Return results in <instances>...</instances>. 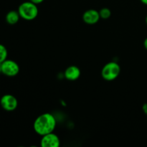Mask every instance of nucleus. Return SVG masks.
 Segmentation results:
<instances>
[{
	"label": "nucleus",
	"mask_w": 147,
	"mask_h": 147,
	"mask_svg": "<svg viewBox=\"0 0 147 147\" xmlns=\"http://www.w3.org/2000/svg\"><path fill=\"white\" fill-rule=\"evenodd\" d=\"M1 73L8 77H14L20 73V66L17 62L7 59L1 64Z\"/></svg>",
	"instance_id": "obj_4"
},
{
	"label": "nucleus",
	"mask_w": 147,
	"mask_h": 147,
	"mask_svg": "<svg viewBox=\"0 0 147 147\" xmlns=\"http://www.w3.org/2000/svg\"><path fill=\"white\" fill-rule=\"evenodd\" d=\"M121 73V66L116 62L106 63L101 70L102 78L107 81H112L117 78Z\"/></svg>",
	"instance_id": "obj_3"
},
{
	"label": "nucleus",
	"mask_w": 147,
	"mask_h": 147,
	"mask_svg": "<svg viewBox=\"0 0 147 147\" xmlns=\"http://www.w3.org/2000/svg\"><path fill=\"white\" fill-rule=\"evenodd\" d=\"M40 145L42 147H59L60 140L58 136L53 132L42 136Z\"/></svg>",
	"instance_id": "obj_6"
},
{
	"label": "nucleus",
	"mask_w": 147,
	"mask_h": 147,
	"mask_svg": "<svg viewBox=\"0 0 147 147\" xmlns=\"http://www.w3.org/2000/svg\"><path fill=\"white\" fill-rule=\"evenodd\" d=\"M37 4L32 2L30 0L22 2L18 7V12L20 17L24 20L30 21L33 20L37 17L39 13Z\"/></svg>",
	"instance_id": "obj_2"
},
{
	"label": "nucleus",
	"mask_w": 147,
	"mask_h": 147,
	"mask_svg": "<svg viewBox=\"0 0 147 147\" xmlns=\"http://www.w3.org/2000/svg\"><path fill=\"white\" fill-rule=\"evenodd\" d=\"M1 63H0V73H1Z\"/></svg>",
	"instance_id": "obj_16"
},
{
	"label": "nucleus",
	"mask_w": 147,
	"mask_h": 147,
	"mask_svg": "<svg viewBox=\"0 0 147 147\" xmlns=\"http://www.w3.org/2000/svg\"><path fill=\"white\" fill-rule=\"evenodd\" d=\"M146 24H147V15H146Z\"/></svg>",
	"instance_id": "obj_17"
},
{
	"label": "nucleus",
	"mask_w": 147,
	"mask_h": 147,
	"mask_svg": "<svg viewBox=\"0 0 147 147\" xmlns=\"http://www.w3.org/2000/svg\"><path fill=\"white\" fill-rule=\"evenodd\" d=\"M143 110H144V111L145 112V113L147 114V104H145L144 106Z\"/></svg>",
	"instance_id": "obj_14"
},
{
	"label": "nucleus",
	"mask_w": 147,
	"mask_h": 147,
	"mask_svg": "<svg viewBox=\"0 0 147 147\" xmlns=\"http://www.w3.org/2000/svg\"><path fill=\"white\" fill-rule=\"evenodd\" d=\"M57 125L55 118L50 113H45L36 118L33 123L34 131L40 136H44L54 131Z\"/></svg>",
	"instance_id": "obj_1"
},
{
	"label": "nucleus",
	"mask_w": 147,
	"mask_h": 147,
	"mask_svg": "<svg viewBox=\"0 0 147 147\" xmlns=\"http://www.w3.org/2000/svg\"><path fill=\"white\" fill-rule=\"evenodd\" d=\"M100 19L99 11L93 9H88L83 13V20L85 23L88 24H95L99 21Z\"/></svg>",
	"instance_id": "obj_7"
},
{
	"label": "nucleus",
	"mask_w": 147,
	"mask_h": 147,
	"mask_svg": "<svg viewBox=\"0 0 147 147\" xmlns=\"http://www.w3.org/2000/svg\"><path fill=\"white\" fill-rule=\"evenodd\" d=\"M20 18V15L19 14L18 11H14V10H11L9 11L7 14H6L5 17V20L7 22V23H8L9 24H17L19 22Z\"/></svg>",
	"instance_id": "obj_9"
},
{
	"label": "nucleus",
	"mask_w": 147,
	"mask_h": 147,
	"mask_svg": "<svg viewBox=\"0 0 147 147\" xmlns=\"http://www.w3.org/2000/svg\"><path fill=\"white\" fill-rule=\"evenodd\" d=\"M140 1L142 4H145V5H147V0H140Z\"/></svg>",
	"instance_id": "obj_15"
},
{
	"label": "nucleus",
	"mask_w": 147,
	"mask_h": 147,
	"mask_svg": "<svg viewBox=\"0 0 147 147\" xmlns=\"http://www.w3.org/2000/svg\"><path fill=\"white\" fill-rule=\"evenodd\" d=\"M0 105L4 110L13 111L18 106V100L13 95L5 94L0 99Z\"/></svg>",
	"instance_id": "obj_5"
},
{
	"label": "nucleus",
	"mask_w": 147,
	"mask_h": 147,
	"mask_svg": "<svg viewBox=\"0 0 147 147\" xmlns=\"http://www.w3.org/2000/svg\"><path fill=\"white\" fill-rule=\"evenodd\" d=\"M30 1H32V2L34 3V4H41L42 2H43L44 0H30Z\"/></svg>",
	"instance_id": "obj_12"
},
{
	"label": "nucleus",
	"mask_w": 147,
	"mask_h": 147,
	"mask_svg": "<svg viewBox=\"0 0 147 147\" xmlns=\"http://www.w3.org/2000/svg\"><path fill=\"white\" fill-rule=\"evenodd\" d=\"M81 71L80 68L76 65H70L65 69L64 72V76L67 80L74 81L80 78Z\"/></svg>",
	"instance_id": "obj_8"
},
{
	"label": "nucleus",
	"mask_w": 147,
	"mask_h": 147,
	"mask_svg": "<svg viewBox=\"0 0 147 147\" xmlns=\"http://www.w3.org/2000/svg\"><path fill=\"white\" fill-rule=\"evenodd\" d=\"M144 46L145 49L147 50V37L144 40Z\"/></svg>",
	"instance_id": "obj_13"
},
{
	"label": "nucleus",
	"mask_w": 147,
	"mask_h": 147,
	"mask_svg": "<svg viewBox=\"0 0 147 147\" xmlns=\"http://www.w3.org/2000/svg\"><path fill=\"white\" fill-rule=\"evenodd\" d=\"M99 14H100V19L107 20L111 16V11L110 10V9L107 8V7H103L99 11Z\"/></svg>",
	"instance_id": "obj_10"
},
{
	"label": "nucleus",
	"mask_w": 147,
	"mask_h": 147,
	"mask_svg": "<svg viewBox=\"0 0 147 147\" xmlns=\"http://www.w3.org/2000/svg\"><path fill=\"white\" fill-rule=\"evenodd\" d=\"M8 51L5 46L2 44H0V63H2L4 60L7 59Z\"/></svg>",
	"instance_id": "obj_11"
}]
</instances>
